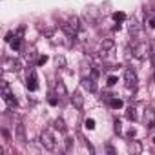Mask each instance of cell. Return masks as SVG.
I'll return each mask as SVG.
<instances>
[{
	"label": "cell",
	"instance_id": "cell-24",
	"mask_svg": "<svg viewBox=\"0 0 155 155\" xmlns=\"http://www.w3.org/2000/svg\"><path fill=\"white\" fill-rule=\"evenodd\" d=\"M46 62H48V57H46V55H40L38 60H37V66H44Z\"/></svg>",
	"mask_w": 155,
	"mask_h": 155
},
{
	"label": "cell",
	"instance_id": "cell-27",
	"mask_svg": "<svg viewBox=\"0 0 155 155\" xmlns=\"http://www.w3.org/2000/svg\"><path fill=\"white\" fill-rule=\"evenodd\" d=\"M148 26H150V28H151V29H155V17H153V18H150V20H148Z\"/></svg>",
	"mask_w": 155,
	"mask_h": 155
},
{
	"label": "cell",
	"instance_id": "cell-5",
	"mask_svg": "<svg viewBox=\"0 0 155 155\" xmlns=\"http://www.w3.org/2000/svg\"><path fill=\"white\" fill-rule=\"evenodd\" d=\"M124 81H126V86L130 90H135L137 84H139V79H137V73L133 69H126L124 71Z\"/></svg>",
	"mask_w": 155,
	"mask_h": 155
},
{
	"label": "cell",
	"instance_id": "cell-17",
	"mask_svg": "<svg viewBox=\"0 0 155 155\" xmlns=\"http://www.w3.org/2000/svg\"><path fill=\"white\" fill-rule=\"evenodd\" d=\"M113 20L115 22H124L126 20V13L124 11H115L113 13Z\"/></svg>",
	"mask_w": 155,
	"mask_h": 155
},
{
	"label": "cell",
	"instance_id": "cell-21",
	"mask_svg": "<svg viewBox=\"0 0 155 155\" xmlns=\"http://www.w3.org/2000/svg\"><path fill=\"white\" fill-rule=\"evenodd\" d=\"M135 111H137L135 108H128V111H126V117H128L130 120H135V119H137V113H135Z\"/></svg>",
	"mask_w": 155,
	"mask_h": 155
},
{
	"label": "cell",
	"instance_id": "cell-12",
	"mask_svg": "<svg viewBox=\"0 0 155 155\" xmlns=\"http://www.w3.org/2000/svg\"><path fill=\"white\" fill-rule=\"evenodd\" d=\"M82 86L88 90V91H97V84H95V79L93 77H86V79H82Z\"/></svg>",
	"mask_w": 155,
	"mask_h": 155
},
{
	"label": "cell",
	"instance_id": "cell-16",
	"mask_svg": "<svg viewBox=\"0 0 155 155\" xmlns=\"http://www.w3.org/2000/svg\"><path fill=\"white\" fill-rule=\"evenodd\" d=\"M110 106H111L113 110H120V108L124 106V102H122L120 99H110Z\"/></svg>",
	"mask_w": 155,
	"mask_h": 155
},
{
	"label": "cell",
	"instance_id": "cell-11",
	"mask_svg": "<svg viewBox=\"0 0 155 155\" xmlns=\"http://www.w3.org/2000/svg\"><path fill=\"white\" fill-rule=\"evenodd\" d=\"M28 90L29 91H37V88H38V84H37V73L35 71H31L29 73V77H28Z\"/></svg>",
	"mask_w": 155,
	"mask_h": 155
},
{
	"label": "cell",
	"instance_id": "cell-6",
	"mask_svg": "<svg viewBox=\"0 0 155 155\" xmlns=\"http://www.w3.org/2000/svg\"><path fill=\"white\" fill-rule=\"evenodd\" d=\"M99 15H101V11H99L95 6L86 8V11H84V18L88 20V24H95V22L99 20Z\"/></svg>",
	"mask_w": 155,
	"mask_h": 155
},
{
	"label": "cell",
	"instance_id": "cell-14",
	"mask_svg": "<svg viewBox=\"0 0 155 155\" xmlns=\"http://www.w3.org/2000/svg\"><path fill=\"white\" fill-rule=\"evenodd\" d=\"M55 91H57L58 97H68V88H66V84H64L62 81H58V82L55 84Z\"/></svg>",
	"mask_w": 155,
	"mask_h": 155
},
{
	"label": "cell",
	"instance_id": "cell-1",
	"mask_svg": "<svg viewBox=\"0 0 155 155\" xmlns=\"http://www.w3.org/2000/svg\"><path fill=\"white\" fill-rule=\"evenodd\" d=\"M62 29H64V33L68 37H75L77 33L81 31V20H79V17H77V15L68 17V20L62 24Z\"/></svg>",
	"mask_w": 155,
	"mask_h": 155
},
{
	"label": "cell",
	"instance_id": "cell-23",
	"mask_svg": "<svg viewBox=\"0 0 155 155\" xmlns=\"http://www.w3.org/2000/svg\"><path fill=\"white\" fill-rule=\"evenodd\" d=\"M117 82H119V79H117L115 75H110V77H108V86H115Z\"/></svg>",
	"mask_w": 155,
	"mask_h": 155
},
{
	"label": "cell",
	"instance_id": "cell-9",
	"mask_svg": "<svg viewBox=\"0 0 155 155\" xmlns=\"http://www.w3.org/2000/svg\"><path fill=\"white\" fill-rule=\"evenodd\" d=\"M128 151H130L131 155H139V153L142 151L140 140H130V142H128Z\"/></svg>",
	"mask_w": 155,
	"mask_h": 155
},
{
	"label": "cell",
	"instance_id": "cell-32",
	"mask_svg": "<svg viewBox=\"0 0 155 155\" xmlns=\"http://www.w3.org/2000/svg\"><path fill=\"white\" fill-rule=\"evenodd\" d=\"M153 144H155V137H153Z\"/></svg>",
	"mask_w": 155,
	"mask_h": 155
},
{
	"label": "cell",
	"instance_id": "cell-22",
	"mask_svg": "<svg viewBox=\"0 0 155 155\" xmlns=\"http://www.w3.org/2000/svg\"><path fill=\"white\" fill-rule=\"evenodd\" d=\"M84 126H86V130H95V120L93 119H86Z\"/></svg>",
	"mask_w": 155,
	"mask_h": 155
},
{
	"label": "cell",
	"instance_id": "cell-13",
	"mask_svg": "<svg viewBox=\"0 0 155 155\" xmlns=\"http://www.w3.org/2000/svg\"><path fill=\"white\" fill-rule=\"evenodd\" d=\"M113 48H115V40H113V38H104V40L101 42V51H106V53H108V51H111Z\"/></svg>",
	"mask_w": 155,
	"mask_h": 155
},
{
	"label": "cell",
	"instance_id": "cell-8",
	"mask_svg": "<svg viewBox=\"0 0 155 155\" xmlns=\"http://www.w3.org/2000/svg\"><path fill=\"white\" fill-rule=\"evenodd\" d=\"M4 69H8V71H18L20 69V62L15 60V58H6L4 60Z\"/></svg>",
	"mask_w": 155,
	"mask_h": 155
},
{
	"label": "cell",
	"instance_id": "cell-29",
	"mask_svg": "<svg viewBox=\"0 0 155 155\" xmlns=\"http://www.w3.org/2000/svg\"><path fill=\"white\" fill-rule=\"evenodd\" d=\"M6 42H13V33H8L6 35Z\"/></svg>",
	"mask_w": 155,
	"mask_h": 155
},
{
	"label": "cell",
	"instance_id": "cell-28",
	"mask_svg": "<svg viewBox=\"0 0 155 155\" xmlns=\"http://www.w3.org/2000/svg\"><path fill=\"white\" fill-rule=\"evenodd\" d=\"M115 131L120 133V120H115Z\"/></svg>",
	"mask_w": 155,
	"mask_h": 155
},
{
	"label": "cell",
	"instance_id": "cell-25",
	"mask_svg": "<svg viewBox=\"0 0 155 155\" xmlns=\"http://www.w3.org/2000/svg\"><path fill=\"white\" fill-rule=\"evenodd\" d=\"M58 99H60V97H58ZM58 99H57V97H49V99H48L49 106H58Z\"/></svg>",
	"mask_w": 155,
	"mask_h": 155
},
{
	"label": "cell",
	"instance_id": "cell-18",
	"mask_svg": "<svg viewBox=\"0 0 155 155\" xmlns=\"http://www.w3.org/2000/svg\"><path fill=\"white\" fill-rule=\"evenodd\" d=\"M20 42H22V37H20V35H15V40L11 42L13 51H18V49H20Z\"/></svg>",
	"mask_w": 155,
	"mask_h": 155
},
{
	"label": "cell",
	"instance_id": "cell-19",
	"mask_svg": "<svg viewBox=\"0 0 155 155\" xmlns=\"http://www.w3.org/2000/svg\"><path fill=\"white\" fill-rule=\"evenodd\" d=\"M139 31H140V26H139V22L131 20V24H130V33H131V35H137Z\"/></svg>",
	"mask_w": 155,
	"mask_h": 155
},
{
	"label": "cell",
	"instance_id": "cell-26",
	"mask_svg": "<svg viewBox=\"0 0 155 155\" xmlns=\"http://www.w3.org/2000/svg\"><path fill=\"white\" fill-rule=\"evenodd\" d=\"M73 148V139H66V151H71Z\"/></svg>",
	"mask_w": 155,
	"mask_h": 155
},
{
	"label": "cell",
	"instance_id": "cell-4",
	"mask_svg": "<svg viewBox=\"0 0 155 155\" xmlns=\"http://www.w3.org/2000/svg\"><path fill=\"white\" fill-rule=\"evenodd\" d=\"M148 55H151V53H150V44H148V42H139V44L133 48V57H135V58L142 60V58H146Z\"/></svg>",
	"mask_w": 155,
	"mask_h": 155
},
{
	"label": "cell",
	"instance_id": "cell-30",
	"mask_svg": "<svg viewBox=\"0 0 155 155\" xmlns=\"http://www.w3.org/2000/svg\"><path fill=\"white\" fill-rule=\"evenodd\" d=\"M135 133H137V131H135V128H130V130H128V135H130V137H133Z\"/></svg>",
	"mask_w": 155,
	"mask_h": 155
},
{
	"label": "cell",
	"instance_id": "cell-20",
	"mask_svg": "<svg viewBox=\"0 0 155 155\" xmlns=\"http://www.w3.org/2000/svg\"><path fill=\"white\" fill-rule=\"evenodd\" d=\"M55 62H57L58 68H66V58H64V55H57V57H55Z\"/></svg>",
	"mask_w": 155,
	"mask_h": 155
},
{
	"label": "cell",
	"instance_id": "cell-3",
	"mask_svg": "<svg viewBox=\"0 0 155 155\" xmlns=\"http://www.w3.org/2000/svg\"><path fill=\"white\" fill-rule=\"evenodd\" d=\"M2 99H4V102L9 108H17V99L13 97V93H11V90H9L6 81H2Z\"/></svg>",
	"mask_w": 155,
	"mask_h": 155
},
{
	"label": "cell",
	"instance_id": "cell-31",
	"mask_svg": "<svg viewBox=\"0 0 155 155\" xmlns=\"http://www.w3.org/2000/svg\"><path fill=\"white\" fill-rule=\"evenodd\" d=\"M151 62H153V66H155V48H153V53H151Z\"/></svg>",
	"mask_w": 155,
	"mask_h": 155
},
{
	"label": "cell",
	"instance_id": "cell-7",
	"mask_svg": "<svg viewBox=\"0 0 155 155\" xmlns=\"http://www.w3.org/2000/svg\"><path fill=\"white\" fill-rule=\"evenodd\" d=\"M15 135H17V139L20 142H26L28 140V137H26V126L22 122H17L15 124Z\"/></svg>",
	"mask_w": 155,
	"mask_h": 155
},
{
	"label": "cell",
	"instance_id": "cell-2",
	"mask_svg": "<svg viewBox=\"0 0 155 155\" xmlns=\"http://www.w3.org/2000/svg\"><path fill=\"white\" fill-rule=\"evenodd\" d=\"M40 144L48 150V151H55L57 150V142H55V137L49 130H44L40 133Z\"/></svg>",
	"mask_w": 155,
	"mask_h": 155
},
{
	"label": "cell",
	"instance_id": "cell-10",
	"mask_svg": "<svg viewBox=\"0 0 155 155\" xmlns=\"http://www.w3.org/2000/svg\"><path fill=\"white\" fill-rule=\"evenodd\" d=\"M71 104H73L77 110H81V108L84 106V97H82L81 91H75V93H73V97H71Z\"/></svg>",
	"mask_w": 155,
	"mask_h": 155
},
{
	"label": "cell",
	"instance_id": "cell-15",
	"mask_svg": "<svg viewBox=\"0 0 155 155\" xmlns=\"http://www.w3.org/2000/svg\"><path fill=\"white\" fill-rule=\"evenodd\" d=\"M53 124H55V130H58L60 133H66V130H68V128H66V124H64V120H62L60 117H58V119H55V122H53Z\"/></svg>",
	"mask_w": 155,
	"mask_h": 155
},
{
	"label": "cell",
	"instance_id": "cell-33",
	"mask_svg": "<svg viewBox=\"0 0 155 155\" xmlns=\"http://www.w3.org/2000/svg\"><path fill=\"white\" fill-rule=\"evenodd\" d=\"M153 79H155V75H153Z\"/></svg>",
	"mask_w": 155,
	"mask_h": 155
}]
</instances>
